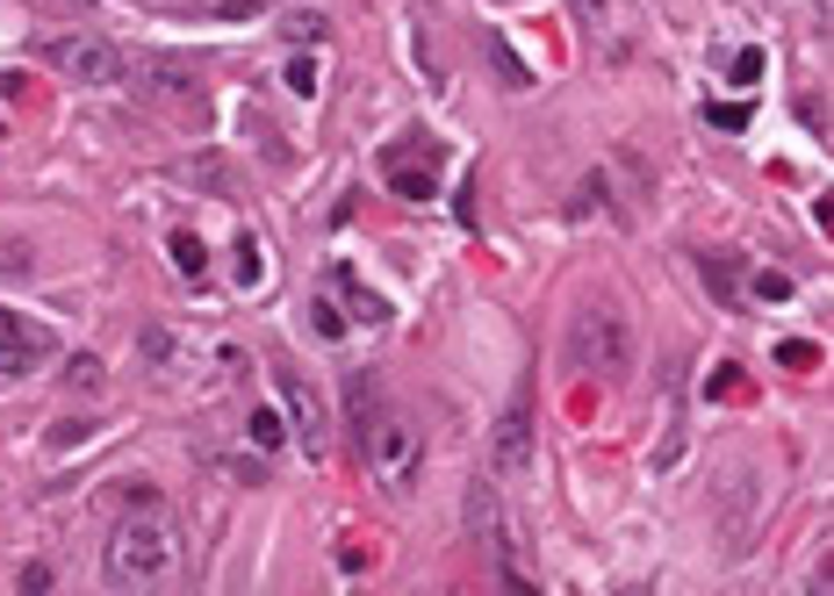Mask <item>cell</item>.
I'll use <instances>...</instances> for the list:
<instances>
[{
	"mask_svg": "<svg viewBox=\"0 0 834 596\" xmlns=\"http://www.w3.org/2000/svg\"><path fill=\"white\" fill-rule=\"evenodd\" d=\"M51 360V331H37V324H22L14 310H0V374H37V366Z\"/></svg>",
	"mask_w": 834,
	"mask_h": 596,
	"instance_id": "9c48e42d",
	"label": "cell"
},
{
	"mask_svg": "<svg viewBox=\"0 0 834 596\" xmlns=\"http://www.w3.org/2000/svg\"><path fill=\"white\" fill-rule=\"evenodd\" d=\"M382 381H374V366H353L345 374V424H353V438H368L374 424H382Z\"/></svg>",
	"mask_w": 834,
	"mask_h": 596,
	"instance_id": "8fae6325",
	"label": "cell"
},
{
	"mask_svg": "<svg viewBox=\"0 0 834 596\" xmlns=\"http://www.w3.org/2000/svg\"><path fill=\"white\" fill-rule=\"evenodd\" d=\"M288 94H295V101L316 94V65H310V58H295V65H288Z\"/></svg>",
	"mask_w": 834,
	"mask_h": 596,
	"instance_id": "44dd1931",
	"label": "cell"
},
{
	"mask_svg": "<svg viewBox=\"0 0 834 596\" xmlns=\"http://www.w3.org/2000/svg\"><path fill=\"white\" fill-rule=\"evenodd\" d=\"M575 8V22H590V29H604V0H569Z\"/></svg>",
	"mask_w": 834,
	"mask_h": 596,
	"instance_id": "4316f807",
	"label": "cell"
},
{
	"mask_svg": "<svg viewBox=\"0 0 834 596\" xmlns=\"http://www.w3.org/2000/svg\"><path fill=\"white\" fill-rule=\"evenodd\" d=\"M252 446H267V453L288 446V417L281 410H252Z\"/></svg>",
	"mask_w": 834,
	"mask_h": 596,
	"instance_id": "e0dca14e",
	"label": "cell"
},
{
	"mask_svg": "<svg viewBox=\"0 0 834 596\" xmlns=\"http://www.w3.org/2000/svg\"><path fill=\"white\" fill-rule=\"evenodd\" d=\"M324 287H331V295H345V302H353V316H360V324H389V302H382V295H374V287H368V281H353V273H345V266H339V273H331V281H324Z\"/></svg>",
	"mask_w": 834,
	"mask_h": 596,
	"instance_id": "7c38bea8",
	"label": "cell"
},
{
	"mask_svg": "<svg viewBox=\"0 0 834 596\" xmlns=\"http://www.w3.org/2000/svg\"><path fill=\"white\" fill-rule=\"evenodd\" d=\"M173 266L188 273V281H202V273H209V252H202V238H194V231H173Z\"/></svg>",
	"mask_w": 834,
	"mask_h": 596,
	"instance_id": "9a60e30c",
	"label": "cell"
},
{
	"mask_svg": "<svg viewBox=\"0 0 834 596\" xmlns=\"http://www.w3.org/2000/svg\"><path fill=\"white\" fill-rule=\"evenodd\" d=\"M138 94L144 109H159L165 122H188V130H202L209 122V87L194 80V65H180V58H151V65H138Z\"/></svg>",
	"mask_w": 834,
	"mask_h": 596,
	"instance_id": "3957f363",
	"label": "cell"
},
{
	"mask_svg": "<svg viewBox=\"0 0 834 596\" xmlns=\"http://www.w3.org/2000/svg\"><path fill=\"white\" fill-rule=\"evenodd\" d=\"M310 324H316V339H345V316L331 310V287H324V295L310 302Z\"/></svg>",
	"mask_w": 834,
	"mask_h": 596,
	"instance_id": "ac0fdd59",
	"label": "cell"
},
{
	"mask_svg": "<svg viewBox=\"0 0 834 596\" xmlns=\"http://www.w3.org/2000/svg\"><path fill=\"white\" fill-rule=\"evenodd\" d=\"M360 453H368L374 482H382L389 496H403V488L418 482V432L396 417V410H382V424H374V432L360 438Z\"/></svg>",
	"mask_w": 834,
	"mask_h": 596,
	"instance_id": "8992f818",
	"label": "cell"
},
{
	"mask_svg": "<svg viewBox=\"0 0 834 596\" xmlns=\"http://www.w3.org/2000/svg\"><path fill=\"white\" fill-rule=\"evenodd\" d=\"M66 381H72V388H94V381H101V360H94V353H80V360L66 366Z\"/></svg>",
	"mask_w": 834,
	"mask_h": 596,
	"instance_id": "cb8c5ba5",
	"label": "cell"
},
{
	"mask_svg": "<svg viewBox=\"0 0 834 596\" xmlns=\"http://www.w3.org/2000/svg\"><path fill=\"white\" fill-rule=\"evenodd\" d=\"M281 37H288V43H324V14H316V8L281 14Z\"/></svg>",
	"mask_w": 834,
	"mask_h": 596,
	"instance_id": "2e32d148",
	"label": "cell"
},
{
	"mask_svg": "<svg viewBox=\"0 0 834 596\" xmlns=\"http://www.w3.org/2000/svg\"><path fill=\"white\" fill-rule=\"evenodd\" d=\"M482 43H490V65H496V80H504L511 94H525V87H533V65H525V58L511 51L504 37H482Z\"/></svg>",
	"mask_w": 834,
	"mask_h": 596,
	"instance_id": "4fadbf2b",
	"label": "cell"
},
{
	"mask_svg": "<svg viewBox=\"0 0 834 596\" xmlns=\"http://www.w3.org/2000/svg\"><path fill=\"white\" fill-rule=\"evenodd\" d=\"M755 72H763V51H734V58H726V80H734V87H748Z\"/></svg>",
	"mask_w": 834,
	"mask_h": 596,
	"instance_id": "ffe728a7",
	"label": "cell"
},
{
	"mask_svg": "<svg viewBox=\"0 0 834 596\" xmlns=\"http://www.w3.org/2000/svg\"><path fill=\"white\" fill-rule=\"evenodd\" d=\"M439 159H446V151H439V137H396V144L382 151V180L389 188L403 194V202H432L439 194Z\"/></svg>",
	"mask_w": 834,
	"mask_h": 596,
	"instance_id": "52a82bcc",
	"label": "cell"
},
{
	"mask_svg": "<svg viewBox=\"0 0 834 596\" xmlns=\"http://www.w3.org/2000/svg\"><path fill=\"white\" fill-rule=\"evenodd\" d=\"M43 65L80 80V87H109V80L130 72V58H123V43H109V37H51L43 43Z\"/></svg>",
	"mask_w": 834,
	"mask_h": 596,
	"instance_id": "5b68a950",
	"label": "cell"
},
{
	"mask_svg": "<svg viewBox=\"0 0 834 596\" xmlns=\"http://www.w3.org/2000/svg\"><path fill=\"white\" fill-rule=\"evenodd\" d=\"M561 360L583 366L590 381H619L633 366V324L626 310H612V302H583L569 324V339H561Z\"/></svg>",
	"mask_w": 834,
	"mask_h": 596,
	"instance_id": "7a4b0ae2",
	"label": "cell"
},
{
	"mask_svg": "<svg viewBox=\"0 0 834 596\" xmlns=\"http://www.w3.org/2000/svg\"><path fill=\"white\" fill-rule=\"evenodd\" d=\"M231 281H238V287H260V281H267L260 238H238V244H231Z\"/></svg>",
	"mask_w": 834,
	"mask_h": 596,
	"instance_id": "5bb4252c",
	"label": "cell"
},
{
	"mask_svg": "<svg viewBox=\"0 0 834 596\" xmlns=\"http://www.w3.org/2000/svg\"><path fill=\"white\" fill-rule=\"evenodd\" d=\"M490 467H496V475H511V482L533 467V388H525V381H519V395L504 403V417H496Z\"/></svg>",
	"mask_w": 834,
	"mask_h": 596,
	"instance_id": "ba28073f",
	"label": "cell"
},
{
	"mask_svg": "<svg viewBox=\"0 0 834 596\" xmlns=\"http://www.w3.org/2000/svg\"><path fill=\"white\" fill-rule=\"evenodd\" d=\"M755 295L763 302H792V273H755Z\"/></svg>",
	"mask_w": 834,
	"mask_h": 596,
	"instance_id": "7402d4cb",
	"label": "cell"
},
{
	"mask_svg": "<svg viewBox=\"0 0 834 596\" xmlns=\"http://www.w3.org/2000/svg\"><path fill=\"white\" fill-rule=\"evenodd\" d=\"M705 281H712V287H720V302H741V287H734V273H726V266H720V259H712V252H705Z\"/></svg>",
	"mask_w": 834,
	"mask_h": 596,
	"instance_id": "603a6c76",
	"label": "cell"
},
{
	"mask_svg": "<svg viewBox=\"0 0 834 596\" xmlns=\"http://www.w3.org/2000/svg\"><path fill=\"white\" fill-rule=\"evenodd\" d=\"M777 360L798 374V366H813V360H821V345H777Z\"/></svg>",
	"mask_w": 834,
	"mask_h": 596,
	"instance_id": "484cf974",
	"label": "cell"
},
{
	"mask_svg": "<svg viewBox=\"0 0 834 596\" xmlns=\"http://www.w3.org/2000/svg\"><path fill=\"white\" fill-rule=\"evenodd\" d=\"M223 475H231V482H245V488H252V482H260V461H223Z\"/></svg>",
	"mask_w": 834,
	"mask_h": 596,
	"instance_id": "83f0119b",
	"label": "cell"
},
{
	"mask_svg": "<svg viewBox=\"0 0 834 596\" xmlns=\"http://www.w3.org/2000/svg\"><path fill=\"white\" fill-rule=\"evenodd\" d=\"M165 180L173 188H202V194H238V165L223 151H188V159L165 165Z\"/></svg>",
	"mask_w": 834,
	"mask_h": 596,
	"instance_id": "30bf717a",
	"label": "cell"
},
{
	"mask_svg": "<svg viewBox=\"0 0 834 596\" xmlns=\"http://www.w3.org/2000/svg\"><path fill=\"white\" fill-rule=\"evenodd\" d=\"M101 575H109V589H165L180 575V532L165 511H130L123 525L109 532V554H101Z\"/></svg>",
	"mask_w": 834,
	"mask_h": 596,
	"instance_id": "6da1fadb",
	"label": "cell"
},
{
	"mask_svg": "<svg viewBox=\"0 0 834 596\" xmlns=\"http://www.w3.org/2000/svg\"><path fill=\"white\" fill-rule=\"evenodd\" d=\"M260 14H267V0H217L209 22H260Z\"/></svg>",
	"mask_w": 834,
	"mask_h": 596,
	"instance_id": "d6986e66",
	"label": "cell"
},
{
	"mask_svg": "<svg viewBox=\"0 0 834 596\" xmlns=\"http://www.w3.org/2000/svg\"><path fill=\"white\" fill-rule=\"evenodd\" d=\"M274 388H281V417H288V438H295L310 461L331 453V403L295 374V366H274Z\"/></svg>",
	"mask_w": 834,
	"mask_h": 596,
	"instance_id": "277c9868",
	"label": "cell"
},
{
	"mask_svg": "<svg viewBox=\"0 0 834 596\" xmlns=\"http://www.w3.org/2000/svg\"><path fill=\"white\" fill-rule=\"evenodd\" d=\"M712 122H720V130H741V122H748V101H741V109H734V101H720V109H705Z\"/></svg>",
	"mask_w": 834,
	"mask_h": 596,
	"instance_id": "d4e9b609",
	"label": "cell"
}]
</instances>
